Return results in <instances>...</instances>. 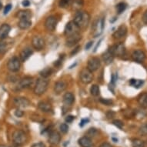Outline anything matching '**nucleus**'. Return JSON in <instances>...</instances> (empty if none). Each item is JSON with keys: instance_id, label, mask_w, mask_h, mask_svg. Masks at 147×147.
Wrapping results in <instances>:
<instances>
[{"instance_id": "c03bdc74", "label": "nucleus", "mask_w": 147, "mask_h": 147, "mask_svg": "<svg viewBox=\"0 0 147 147\" xmlns=\"http://www.w3.org/2000/svg\"><path fill=\"white\" fill-rule=\"evenodd\" d=\"M142 22H144L146 25H147V10L145 11V12L143 13V15H142Z\"/></svg>"}, {"instance_id": "393cba45", "label": "nucleus", "mask_w": 147, "mask_h": 147, "mask_svg": "<svg viewBox=\"0 0 147 147\" xmlns=\"http://www.w3.org/2000/svg\"><path fill=\"white\" fill-rule=\"evenodd\" d=\"M103 62H105L106 65H109L113 62L114 60V56H113L112 53H111L110 51H107L105 52V53L103 54Z\"/></svg>"}, {"instance_id": "0eeeda50", "label": "nucleus", "mask_w": 147, "mask_h": 147, "mask_svg": "<svg viewBox=\"0 0 147 147\" xmlns=\"http://www.w3.org/2000/svg\"><path fill=\"white\" fill-rule=\"evenodd\" d=\"M109 51L111 52V53L114 56H123L126 53V48L124 45L122 43H119V44H115L113 46H111L109 49Z\"/></svg>"}, {"instance_id": "6ab92c4d", "label": "nucleus", "mask_w": 147, "mask_h": 147, "mask_svg": "<svg viewBox=\"0 0 147 147\" xmlns=\"http://www.w3.org/2000/svg\"><path fill=\"white\" fill-rule=\"evenodd\" d=\"M33 53V50H32L30 47H26L22 50V52H20L19 56V59L21 62H25L29 58Z\"/></svg>"}, {"instance_id": "2f4dec72", "label": "nucleus", "mask_w": 147, "mask_h": 147, "mask_svg": "<svg viewBox=\"0 0 147 147\" xmlns=\"http://www.w3.org/2000/svg\"><path fill=\"white\" fill-rule=\"evenodd\" d=\"M90 93L93 96H97L100 93V89L99 86L97 85H93L90 88Z\"/></svg>"}, {"instance_id": "8fccbe9b", "label": "nucleus", "mask_w": 147, "mask_h": 147, "mask_svg": "<svg viewBox=\"0 0 147 147\" xmlns=\"http://www.w3.org/2000/svg\"><path fill=\"white\" fill-rule=\"evenodd\" d=\"M22 4L24 7H27V6H29L30 5V2L29 0H24L22 3Z\"/></svg>"}, {"instance_id": "09e8293b", "label": "nucleus", "mask_w": 147, "mask_h": 147, "mask_svg": "<svg viewBox=\"0 0 147 147\" xmlns=\"http://www.w3.org/2000/svg\"><path fill=\"white\" fill-rule=\"evenodd\" d=\"M93 41H90V42H89L88 43L86 44V47H85V48H86V50H89V49H90L91 47L93 46Z\"/></svg>"}, {"instance_id": "f8f14e48", "label": "nucleus", "mask_w": 147, "mask_h": 147, "mask_svg": "<svg viewBox=\"0 0 147 147\" xmlns=\"http://www.w3.org/2000/svg\"><path fill=\"white\" fill-rule=\"evenodd\" d=\"M80 39H81V35H80L79 32L76 33V34L72 35L70 36L66 37V45L69 47L73 46L76 43H78L79 42Z\"/></svg>"}, {"instance_id": "c9c22d12", "label": "nucleus", "mask_w": 147, "mask_h": 147, "mask_svg": "<svg viewBox=\"0 0 147 147\" xmlns=\"http://www.w3.org/2000/svg\"><path fill=\"white\" fill-rule=\"evenodd\" d=\"M98 134V131L95 128H91L88 131V136L89 137H95Z\"/></svg>"}, {"instance_id": "a211bd4d", "label": "nucleus", "mask_w": 147, "mask_h": 147, "mask_svg": "<svg viewBox=\"0 0 147 147\" xmlns=\"http://www.w3.org/2000/svg\"><path fill=\"white\" fill-rule=\"evenodd\" d=\"M15 105L19 108H26L30 105V102L28 99L25 97H17L14 99Z\"/></svg>"}, {"instance_id": "6e6d98bb", "label": "nucleus", "mask_w": 147, "mask_h": 147, "mask_svg": "<svg viewBox=\"0 0 147 147\" xmlns=\"http://www.w3.org/2000/svg\"><path fill=\"white\" fill-rule=\"evenodd\" d=\"M0 147H6V146H4V145H0Z\"/></svg>"}, {"instance_id": "9b49d317", "label": "nucleus", "mask_w": 147, "mask_h": 147, "mask_svg": "<svg viewBox=\"0 0 147 147\" xmlns=\"http://www.w3.org/2000/svg\"><path fill=\"white\" fill-rule=\"evenodd\" d=\"M94 31H93V36L95 38L99 36L103 33V29H104V19L103 18L99 19L96 21V22L94 25Z\"/></svg>"}, {"instance_id": "412c9836", "label": "nucleus", "mask_w": 147, "mask_h": 147, "mask_svg": "<svg viewBox=\"0 0 147 147\" xmlns=\"http://www.w3.org/2000/svg\"><path fill=\"white\" fill-rule=\"evenodd\" d=\"M66 87H67V84H66V82L62 81V80L61 81H58L55 84V93H56V94H60V93H62L63 91L66 90Z\"/></svg>"}, {"instance_id": "bb28decb", "label": "nucleus", "mask_w": 147, "mask_h": 147, "mask_svg": "<svg viewBox=\"0 0 147 147\" xmlns=\"http://www.w3.org/2000/svg\"><path fill=\"white\" fill-rule=\"evenodd\" d=\"M32 25L31 20L27 19H19V22L18 23V26L21 30H26L28 28H30Z\"/></svg>"}, {"instance_id": "5701e85b", "label": "nucleus", "mask_w": 147, "mask_h": 147, "mask_svg": "<svg viewBox=\"0 0 147 147\" xmlns=\"http://www.w3.org/2000/svg\"><path fill=\"white\" fill-rule=\"evenodd\" d=\"M38 107L43 113H49V112L52 110V107L51 104L47 103V102H43V101L40 102L38 104Z\"/></svg>"}, {"instance_id": "864d4df0", "label": "nucleus", "mask_w": 147, "mask_h": 147, "mask_svg": "<svg viewBox=\"0 0 147 147\" xmlns=\"http://www.w3.org/2000/svg\"><path fill=\"white\" fill-rule=\"evenodd\" d=\"M113 141H115V142H118V140H117V139H115V138H113Z\"/></svg>"}, {"instance_id": "e433bc0d", "label": "nucleus", "mask_w": 147, "mask_h": 147, "mask_svg": "<svg viewBox=\"0 0 147 147\" xmlns=\"http://www.w3.org/2000/svg\"><path fill=\"white\" fill-rule=\"evenodd\" d=\"M59 130H60V131L62 133H66V132H68V131H69V126H68V125L66 123H62L59 126Z\"/></svg>"}, {"instance_id": "6e6552de", "label": "nucleus", "mask_w": 147, "mask_h": 147, "mask_svg": "<svg viewBox=\"0 0 147 147\" xmlns=\"http://www.w3.org/2000/svg\"><path fill=\"white\" fill-rule=\"evenodd\" d=\"M93 72L88 69H83L80 72V80L83 83L89 84L93 81Z\"/></svg>"}, {"instance_id": "603ef678", "label": "nucleus", "mask_w": 147, "mask_h": 147, "mask_svg": "<svg viewBox=\"0 0 147 147\" xmlns=\"http://www.w3.org/2000/svg\"><path fill=\"white\" fill-rule=\"evenodd\" d=\"M79 49H80V47H77V48H76V49H75V51H74V50H73V51L72 52V53H71V54H72V55L76 54V52H77L79 51Z\"/></svg>"}, {"instance_id": "a18cd8bd", "label": "nucleus", "mask_w": 147, "mask_h": 147, "mask_svg": "<svg viewBox=\"0 0 147 147\" xmlns=\"http://www.w3.org/2000/svg\"><path fill=\"white\" fill-rule=\"evenodd\" d=\"M89 121V120L88 119H82V121L80 122V123H79V126H80V127H83L86 123H88Z\"/></svg>"}, {"instance_id": "ea45409f", "label": "nucleus", "mask_w": 147, "mask_h": 147, "mask_svg": "<svg viewBox=\"0 0 147 147\" xmlns=\"http://www.w3.org/2000/svg\"><path fill=\"white\" fill-rule=\"evenodd\" d=\"M69 3H70V0H60L59 5H60V7L65 8L69 5Z\"/></svg>"}, {"instance_id": "37998d69", "label": "nucleus", "mask_w": 147, "mask_h": 147, "mask_svg": "<svg viewBox=\"0 0 147 147\" xmlns=\"http://www.w3.org/2000/svg\"><path fill=\"white\" fill-rule=\"evenodd\" d=\"M11 9H12V5L11 4H9V5H6L5 7V9H4V14L5 15V14L9 13V12L11 10Z\"/></svg>"}, {"instance_id": "1a4fd4ad", "label": "nucleus", "mask_w": 147, "mask_h": 147, "mask_svg": "<svg viewBox=\"0 0 147 147\" xmlns=\"http://www.w3.org/2000/svg\"><path fill=\"white\" fill-rule=\"evenodd\" d=\"M101 62L99 58L97 57H92L89 59L88 61V66H87V69L90 70L92 72L96 71L97 69L100 67Z\"/></svg>"}, {"instance_id": "58836bf2", "label": "nucleus", "mask_w": 147, "mask_h": 147, "mask_svg": "<svg viewBox=\"0 0 147 147\" xmlns=\"http://www.w3.org/2000/svg\"><path fill=\"white\" fill-rule=\"evenodd\" d=\"M100 103H102L103 104L105 105H111L113 104V101L111 99H100Z\"/></svg>"}, {"instance_id": "cd10ccee", "label": "nucleus", "mask_w": 147, "mask_h": 147, "mask_svg": "<svg viewBox=\"0 0 147 147\" xmlns=\"http://www.w3.org/2000/svg\"><path fill=\"white\" fill-rule=\"evenodd\" d=\"M138 103L143 108H147V93H142L139 96Z\"/></svg>"}, {"instance_id": "de8ad7c7", "label": "nucleus", "mask_w": 147, "mask_h": 147, "mask_svg": "<svg viewBox=\"0 0 147 147\" xmlns=\"http://www.w3.org/2000/svg\"><path fill=\"white\" fill-rule=\"evenodd\" d=\"M115 115V113L113 112V111H109L108 113H107V117L109 119H110V118H113V116Z\"/></svg>"}, {"instance_id": "423d86ee", "label": "nucleus", "mask_w": 147, "mask_h": 147, "mask_svg": "<svg viewBox=\"0 0 147 147\" xmlns=\"http://www.w3.org/2000/svg\"><path fill=\"white\" fill-rule=\"evenodd\" d=\"M79 28L78 27V26L73 21H71V22H68L66 24L64 33H65V36L66 37H68L72 36V35L78 33V32H79Z\"/></svg>"}, {"instance_id": "c85d7f7f", "label": "nucleus", "mask_w": 147, "mask_h": 147, "mask_svg": "<svg viewBox=\"0 0 147 147\" xmlns=\"http://www.w3.org/2000/svg\"><path fill=\"white\" fill-rule=\"evenodd\" d=\"M144 83V81L143 80H141V79H130V84L131 86H132L135 88H140L143 85Z\"/></svg>"}, {"instance_id": "49530a36", "label": "nucleus", "mask_w": 147, "mask_h": 147, "mask_svg": "<svg viewBox=\"0 0 147 147\" xmlns=\"http://www.w3.org/2000/svg\"><path fill=\"white\" fill-rule=\"evenodd\" d=\"M32 147H46L44 143L42 142H38V143H36V144L32 145Z\"/></svg>"}, {"instance_id": "ddd939ff", "label": "nucleus", "mask_w": 147, "mask_h": 147, "mask_svg": "<svg viewBox=\"0 0 147 147\" xmlns=\"http://www.w3.org/2000/svg\"><path fill=\"white\" fill-rule=\"evenodd\" d=\"M32 46L35 49H36L38 51L42 50L45 46V41L44 39L39 36L33 37L32 41Z\"/></svg>"}, {"instance_id": "f3484780", "label": "nucleus", "mask_w": 147, "mask_h": 147, "mask_svg": "<svg viewBox=\"0 0 147 147\" xmlns=\"http://www.w3.org/2000/svg\"><path fill=\"white\" fill-rule=\"evenodd\" d=\"M61 140V136L56 131H52L50 132L49 136V142L52 145H58Z\"/></svg>"}, {"instance_id": "79ce46f5", "label": "nucleus", "mask_w": 147, "mask_h": 147, "mask_svg": "<svg viewBox=\"0 0 147 147\" xmlns=\"http://www.w3.org/2000/svg\"><path fill=\"white\" fill-rule=\"evenodd\" d=\"M75 119V116H73V115H68V116H66V123H72L73 120Z\"/></svg>"}, {"instance_id": "4be33fe9", "label": "nucleus", "mask_w": 147, "mask_h": 147, "mask_svg": "<svg viewBox=\"0 0 147 147\" xmlns=\"http://www.w3.org/2000/svg\"><path fill=\"white\" fill-rule=\"evenodd\" d=\"M79 145L81 147H92L93 142L89 136H83L78 140Z\"/></svg>"}, {"instance_id": "f03ea898", "label": "nucleus", "mask_w": 147, "mask_h": 147, "mask_svg": "<svg viewBox=\"0 0 147 147\" xmlns=\"http://www.w3.org/2000/svg\"><path fill=\"white\" fill-rule=\"evenodd\" d=\"M48 86H49V82L46 79V78L39 79L37 80L36 86H35V94H36L38 96L44 94L46 93V91L47 90V89H48Z\"/></svg>"}, {"instance_id": "aec40b11", "label": "nucleus", "mask_w": 147, "mask_h": 147, "mask_svg": "<svg viewBox=\"0 0 147 147\" xmlns=\"http://www.w3.org/2000/svg\"><path fill=\"white\" fill-rule=\"evenodd\" d=\"M11 27L9 25L3 24L0 26V39H5L9 34Z\"/></svg>"}, {"instance_id": "a19ab883", "label": "nucleus", "mask_w": 147, "mask_h": 147, "mask_svg": "<svg viewBox=\"0 0 147 147\" xmlns=\"http://www.w3.org/2000/svg\"><path fill=\"white\" fill-rule=\"evenodd\" d=\"M15 115L16 117H22V116H23V115H24V113H23V111L21 110V109H16V111L15 112Z\"/></svg>"}, {"instance_id": "4468645a", "label": "nucleus", "mask_w": 147, "mask_h": 147, "mask_svg": "<svg viewBox=\"0 0 147 147\" xmlns=\"http://www.w3.org/2000/svg\"><path fill=\"white\" fill-rule=\"evenodd\" d=\"M32 83V78L30 76H26L25 78H22L18 83L17 88L19 89H24L29 88Z\"/></svg>"}, {"instance_id": "39448f33", "label": "nucleus", "mask_w": 147, "mask_h": 147, "mask_svg": "<svg viewBox=\"0 0 147 147\" xmlns=\"http://www.w3.org/2000/svg\"><path fill=\"white\" fill-rule=\"evenodd\" d=\"M7 67L9 70H10L12 72H18L20 69L21 67V62L20 59L16 56H14L11 58L9 60L7 64Z\"/></svg>"}, {"instance_id": "7ed1b4c3", "label": "nucleus", "mask_w": 147, "mask_h": 147, "mask_svg": "<svg viewBox=\"0 0 147 147\" xmlns=\"http://www.w3.org/2000/svg\"><path fill=\"white\" fill-rule=\"evenodd\" d=\"M12 140L15 145L22 146L27 141V136L22 130H16L12 134Z\"/></svg>"}, {"instance_id": "f257e3e1", "label": "nucleus", "mask_w": 147, "mask_h": 147, "mask_svg": "<svg viewBox=\"0 0 147 147\" xmlns=\"http://www.w3.org/2000/svg\"><path fill=\"white\" fill-rule=\"evenodd\" d=\"M90 20V16L89 15L88 12L78 11L76 12V15L74 16L73 22L76 23L79 29H83L87 27Z\"/></svg>"}, {"instance_id": "5fc2aeb1", "label": "nucleus", "mask_w": 147, "mask_h": 147, "mask_svg": "<svg viewBox=\"0 0 147 147\" xmlns=\"http://www.w3.org/2000/svg\"><path fill=\"white\" fill-rule=\"evenodd\" d=\"M2 8H3V4H2V3H1V2H0V9H1Z\"/></svg>"}, {"instance_id": "2eb2a0df", "label": "nucleus", "mask_w": 147, "mask_h": 147, "mask_svg": "<svg viewBox=\"0 0 147 147\" xmlns=\"http://www.w3.org/2000/svg\"><path fill=\"white\" fill-rule=\"evenodd\" d=\"M127 33V28L125 25H122L121 26L118 28V30L113 33V36L115 39H120L125 37Z\"/></svg>"}, {"instance_id": "72a5a7b5", "label": "nucleus", "mask_w": 147, "mask_h": 147, "mask_svg": "<svg viewBox=\"0 0 147 147\" xmlns=\"http://www.w3.org/2000/svg\"><path fill=\"white\" fill-rule=\"evenodd\" d=\"M132 146L133 147H145L144 142L139 139H135L132 140Z\"/></svg>"}, {"instance_id": "b1692460", "label": "nucleus", "mask_w": 147, "mask_h": 147, "mask_svg": "<svg viewBox=\"0 0 147 147\" xmlns=\"http://www.w3.org/2000/svg\"><path fill=\"white\" fill-rule=\"evenodd\" d=\"M75 101L74 95L72 93H66L63 96V103L66 105H71Z\"/></svg>"}, {"instance_id": "dca6fc26", "label": "nucleus", "mask_w": 147, "mask_h": 147, "mask_svg": "<svg viewBox=\"0 0 147 147\" xmlns=\"http://www.w3.org/2000/svg\"><path fill=\"white\" fill-rule=\"evenodd\" d=\"M132 58L136 62H142L146 59V54L142 50L138 49L132 52Z\"/></svg>"}, {"instance_id": "473e14b6", "label": "nucleus", "mask_w": 147, "mask_h": 147, "mask_svg": "<svg viewBox=\"0 0 147 147\" xmlns=\"http://www.w3.org/2000/svg\"><path fill=\"white\" fill-rule=\"evenodd\" d=\"M126 7H127V5H126L125 3H119V4L116 5L115 9H116V11H117L118 13H119V14H121L122 12H123L125 11Z\"/></svg>"}, {"instance_id": "3c124183", "label": "nucleus", "mask_w": 147, "mask_h": 147, "mask_svg": "<svg viewBox=\"0 0 147 147\" xmlns=\"http://www.w3.org/2000/svg\"><path fill=\"white\" fill-rule=\"evenodd\" d=\"M99 147H113L111 146V144H109V142H103V144L100 145Z\"/></svg>"}, {"instance_id": "9d476101", "label": "nucleus", "mask_w": 147, "mask_h": 147, "mask_svg": "<svg viewBox=\"0 0 147 147\" xmlns=\"http://www.w3.org/2000/svg\"><path fill=\"white\" fill-rule=\"evenodd\" d=\"M57 25V19L56 18L53 16V15H51V16H49L47 18L46 22H45V26H46V29L49 32H53L56 28Z\"/></svg>"}, {"instance_id": "4c0bfd02", "label": "nucleus", "mask_w": 147, "mask_h": 147, "mask_svg": "<svg viewBox=\"0 0 147 147\" xmlns=\"http://www.w3.org/2000/svg\"><path fill=\"white\" fill-rule=\"evenodd\" d=\"M113 125L115 126L116 127L120 129V130H121V129H123V126H124V123H123L121 120H119V119L114 120V121L113 122Z\"/></svg>"}, {"instance_id": "a878e982", "label": "nucleus", "mask_w": 147, "mask_h": 147, "mask_svg": "<svg viewBox=\"0 0 147 147\" xmlns=\"http://www.w3.org/2000/svg\"><path fill=\"white\" fill-rule=\"evenodd\" d=\"M17 16L19 19L30 20L32 14H31V12L29 10H22V11H19V12H18Z\"/></svg>"}, {"instance_id": "7c9ffc66", "label": "nucleus", "mask_w": 147, "mask_h": 147, "mask_svg": "<svg viewBox=\"0 0 147 147\" xmlns=\"http://www.w3.org/2000/svg\"><path fill=\"white\" fill-rule=\"evenodd\" d=\"M52 73V69L51 68H49V67L45 68L44 69H42V71L40 72V75L42 78H47L49 76H51Z\"/></svg>"}, {"instance_id": "20e7f679", "label": "nucleus", "mask_w": 147, "mask_h": 147, "mask_svg": "<svg viewBox=\"0 0 147 147\" xmlns=\"http://www.w3.org/2000/svg\"><path fill=\"white\" fill-rule=\"evenodd\" d=\"M14 44V40L10 38H5L0 39V53L4 54L9 50Z\"/></svg>"}, {"instance_id": "c756f323", "label": "nucleus", "mask_w": 147, "mask_h": 147, "mask_svg": "<svg viewBox=\"0 0 147 147\" xmlns=\"http://www.w3.org/2000/svg\"><path fill=\"white\" fill-rule=\"evenodd\" d=\"M83 0H74L73 3H72V8H73V9L79 11L83 7Z\"/></svg>"}, {"instance_id": "f704fd0d", "label": "nucleus", "mask_w": 147, "mask_h": 147, "mask_svg": "<svg viewBox=\"0 0 147 147\" xmlns=\"http://www.w3.org/2000/svg\"><path fill=\"white\" fill-rule=\"evenodd\" d=\"M139 132H140V135L142 136L147 135V123H144L143 125L140 126V130H139Z\"/></svg>"}]
</instances>
